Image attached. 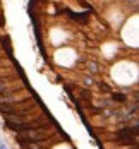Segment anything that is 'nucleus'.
Instances as JSON below:
<instances>
[{
    "label": "nucleus",
    "mask_w": 139,
    "mask_h": 149,
    "mask_svg": "<svg viewBox=\"0 0 139 149\" xmlns=\"http://www.w3.org/2000/svg\"><path fill=\"white\" fill-rule=\"evenodd\" d=\"M48 137H50V132H48V125H46V127H38V129L17 132L15 141H17L19 146H22V144H28V142H43Z\"/></svg>",
    "instance_id": "nucleus-1"
},
{
    "label": "nucleus",
    "mask_w": 139,
    "mask_h": 149,
    "mask_svg": "<svg viewBox=\"0 0 139 149\" xmlns=\"http://www.w3.org/2000/svg\"><path fill=\"white\" fill-rule=\"evenodd\" d=\"M24 149H45L43 142H28V144H22Z\"/></svg>",
    "instance_id": "nucleus-2"
},
{
    "label": "nucleus",
    "mask_w": 139,
    "mask_h": 149,
    "mask_svg": "<svg viewBox=\"0 0 139 149\" xmlns=\"http://www.w3.org/2000/svg\"><path fill=\"white\" fill-rule=\"evenodd\" d=\"M88 70H89L91 74H98V70H100V67H98V62L89 60V62H88Z\"/></svg>",
    "instance_id": "nucleus-3"
},
{
    "label": "nucleus",
    "mask_w": 139,
    "mask_h": 149,
    "mask_svg": "<svg viewBox=\"0 0 139 149\" xmlns=\"http://www.w3.org/2000/svg\"><path fill=\"white\" fill-rule=\"evenodd\" d=\"M112 100L113 101H127V96L124 93H112Z\"/></svg>",
    "instance_id": "nucleus-4"
},
{
    "label": "nucleus",
    "mask_w": 139,
    "mask_h": 149,
    "mask_svg": "<svg viewBox=\"0 0 139 149\" xmlns=\"http://www.w3.org/2000/svg\"><path fill=\"white\" fill-rule=\"evenodd\" d=\"M7 89H9V82H7V79L0 77V94H2V93H7Z\"/></svg>",
    "instance_id": "nucleus-5"
},
{
    "label": "nucleus",
    "mask_w": 139,
    "mask_h": 149,
    "mask_svg": "<svg viewBox=\"0 0 139 149\" xmlns=\"http://www.w3.org/2000/svg\"><path fill=\"white\" fill-rule=\"evenodd\" d=\"M82 82H84V86H86V88H91V86H93V77H91V75L82 77Z\"/></svg>",
    "instance_id": "nucleus-6"
},
{
    "label": "nucleus",
    "mask_w": 139,
    "mask_h": 149,
    "mask_svg": "<svg viewBox=\"0 0 139 149\" xmlns=\"http://www.w3.org/2000/svg\"><path fill=\"white\" fill-rule=\"evenodd\" d=\"M100 89H101V91H105V93H112V89L108 88L107 84H100Z\"/></svg>",
    "instance_id": "nucleus-7"
},
{
    "label": "nucleus",
    "mask_w": 139,
    "mask_h": 149,
    "mask_svg": "<svg viewBox=\"0 0 139 149\" xmlns=\"http://www.w3.org/2000/svg\"><path fill=\"white\" fill-rule=\"evenodd\" d=\"M0 149H9V148H7V146H5V144H3V142L0 141Z\"/></svg>",
    "instance_id": "nucleus-8"
}]
</instances>
